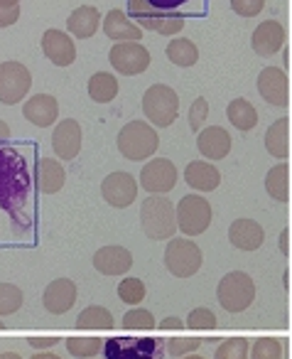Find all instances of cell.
Wrapping results in <instances>:
<instances>
[{
	"label": "cell",
	"instance_id": "obj_1",
	"mask_svg": "<svg viewBox=\"0 0 292 359\" xmlns=\"http://www.w3.org/2000/svg\"><path fill=\"white\" fill-rule=\"evenodd\" d=\"M30 202V170L15 148H0V207L18 222L27 219Z\"/></svg>",
	"mask_w": 292,
	"mask_h": 359
},
{
	"label": "cell",
	"instance_id": "obj_2",
	"mask_svg": "<svg viewBox=\"0 0 292 359\" xmlns=\"http://www.w3.org/2000/svg\"><path fill=\"white\" fill-rule=\"evenodd\" d=\"M140 224L148 239L167 241L177 234V217H174V205L165 195H150L140 205Z\"/></svg>",
	"mask_w": 292,
	"mask_h": 359
},
{
	"label": "cell",
	"instance_id": "obj_3",
	"mask_svg": "<svg viewBox=\"0 0 292 359\" xmlns=\"http://www.w3.org/2000/svg\"><path fill=\"white\" fill-rule=\"evenodd\" d=\"M118 153L125 160L133 163H143L155 155V150L160 148V135L148 121H128L118 133Z\"/></svg>",
	"mask_w": 292,
	"mask_h": 359
},
{
	"label": "cell",
	"instance_id": "obj_4",
	"mask_svg": "<svg viewBox=\"0 0 292 359\" xmlns=\"http://www.w3.org/2000/svg\"><path fill=\"white\" fill-rule=\"evenodd\" d=\"M128 15L140 30L158 32V35L172 37L184 27V15L177 11H160L150 6L148 0H128Z\"/></svg>",
	"mask_w": 292,
	"mask_h": 359
},
{
	"label": "cell",
	"instance_id": "obj_5",
	"mask_svg": "<svg viewBox=\"0 0 292 359\" xmlns=\"http://www.w3.org/2000/svg\"><path fill=\"white\" fill-rule=\"evenodd\" d=\"M216 300L228 313H243L256 300V283L246 271H231L218 280Z\"/></svg>",
	"mask_w": 292,
	"mask_h": 359
},
{
	"label": "cell",
	"instance_id": "obj_6",
	"mask_svg": "<svg viewBox=\"0 0 292 359\" xmlns=\"http://www.w3.org/2000/svg\"><path fill=\"white\" fill-rule=\"evenodd\" d=\"M143 114L150 126H158V128L172 126L179 116L177 91L167 84H153L143 94Z\"/></svg>",
	"mask_w": 292,
	"mask_h": 359
},
{
	"label": "cell",
	"instance_id": "obj_7",
	"mask_svg": "<svg viewBox=\"0 0 292 359\" xmlns=\"http://www.w3.org/2000/svg\"><path fill=\"white\" fill-rule=\"evenodd\" d=\"M174 217H177V229L182 231L187 239L199 236L211 226V205L207 197L202 195H184L174 207Z\"/></svg>",
	"mask_w": 292,
	"mask_h": 359
},
{
	"label": "cell",
	"instance_id": "obj_8",
	"mask_svg": "<svg viewBox=\"0 0 292 359\" xmlns=\"http://www.w3.org/2000/svg\"><path fill=\"white\" fill-rule=\"evenodd\" d=\"M202 249L187 236L179 239H169L167 249H165V266L174 278H192L199 269H202Z\"/></svg>",
	"mask_w": 292,
	"mask_h": 359
},
{
	"label": "cell",
	"instance_id": "obj_9",
	"mask_svg": "<svg viewBox=\"0 0 292 359\" xmlns=\"http://www.w3.org/2000/svg\"><path fill=\"white\" fill-rule=\"evenodd\" d=\"M104 354L106 359H162L165 342L158 337H111Z\"/></svg>",
	"mask_w": 292,
	"mask_h": 359
},
{
	"label": "cell",
	"instance_id": "obj_10",
	"mask_svg": "<svg viewBox=\"0 0 292 359\" xmlns=\"http://www.w3.org/2000/svg\"><path fill=\"white\" fill-rule=\"evenodd\" d=\"M32 86V74L22 62H0V104L15 106L27 99Z\"/></svg>",
	"mask_w": 292,
	"mask_h": 359
},
{
	"label": "cell",
	"instance_id": "obj_11",
	"mask_svg": "<svg viewBox=\"0 0 292 359\" xmlns=\"http://www.w3.org/2000/svg\"><path fill=\"white\" fill-rule=\"evenodd\" d=\"M109 62L118 74L138 76L148 72L150 67V52L143 42H116L109 52Z\"/></svg>",
	"mask_w": 292,
	"mask_h": 359
},
{
	"label": "cell",
	"instance_id": "obj_12",
	"mask_svg": "<svg viewBox=\"0 0 292 359\" xmlns=\"http://www.w3.org/2000/svg\"><path fill=\"white\" fill-rule=\"evenodd\" d=\"M177 185V168L167 158H153L140 170V187L148 195H167Z\"/></svg>",
	"mask_w": 292,
	"mask_h": 359
},
{
	"label": "cell",
	"instance_id": "obj_13",
	"mask_svg": "<svg viewBox=\"0 0 292 359\" xmlns=\"http://www.w3.org/2000/svg\"><path fill=\"white\" fill-rule=\"evenodd\" d=\"M101 197L116 210H125L138 200V182L130 172H111L101 182Z\"/></svg>",
	"mask_w": 292,
	"mask_h": 359
},
{
	"label": "cell",
	"instance_id": "obj_14",
	"mask_svg": "<svg viewBox=\"0 0 292 359\" xmlns=\"http://www.w3.org/2000/svg\"><path fill=\"white\" fill-rule=\"evenodd\" d=\"M258 94L272 106H290V76L280 67H265L258 74Z\"/></svg>",
	"mask_w": 292,
	"mask_h": 359
},
{
	"label": "cell",
	"instance_id": "obj_15",
	"mask_svg": "<svg viewBox=\"0 0 292 359\" xmlns=\"http://www.w3.org/2000/svg\"><path fill=\"white\" fill-rule=\"evenodd\" d=\"M81 123L74 118H64L55 126V133H52V150L60 160H74L81 150Z\"/></svg>",
	"mask_w": 292,
	"mask_h": 359
},
{
	"label": "cell",
	"instance_id": "obj_16",
	"mask_svg": "<svg viewBox=\"0 0 292 359\" xmlns=\"http://www.w3.org/2000/svg\"><path fill=\"white\" fill-rule=\"evenodd\" d=\"M42 52L55 67H71L76 60V45L64 30H47L42 35Z\"/></svg>",
	"mask_w": 292,
	"mask_h": 359
},
{
	"label": "cell",
	"instance_id": "obj_17",
	"mask_svg": "<svg viewBox=\"0 0 292 359\" xmlns=\"http://www.w3.org/2000/svg\"><path fill=\"white\" fill-rule=\"evenodd\" d=\"M94 269L101 276H125L133 269V254H130L125 246L111 244V246H101L94 254Z\"/></svg>",
	"mask_w": 292,
	"mask_h": 359
},
{
	"label": "cell",
	"instance_id": "obj_18",
	"mask_svg": "<svg viewBox=\"0 0 292 359\" xmlns=\"http://www.w3.org/2000/svg\"><path fill=\"white\" fill-rule=\"evenodd\" d=\"M76 283L71 278H55L50 285L45 288L42 295V305H45L47 313L52 315H64L69 313L76 305Z\"/></svg>",
	"mask_w": 292,
	"mask_h": 359
},
{
	"label": "cell",
	"instance_id": "obj_19",
	"mask_svg": "<svg viewBox=\"0 0 292 359\" xmlns=\"http://www.w3.org/2000/svg\"><path fill=\"white\" fill-rule=\"evenodd\" d=\"M22 116L37 128H50L60 118V101L50 94H35L22 101Z\"/></svg>",
	"mask_w": 292,
	"mask_h": 359
},
{
	"label": "cell",
	"instance_id": "obj_20",
	"mask_svg": "<svg viewBox=\"0 0 292 359\" xmlns=\"http://www.w3.org/2000/svg\"><path fill=\"white\" fill-rule=\"evenodd\" d=\"M231 135L221 126H207L197 133V150L204 160H223L231 153Z\"/></svg>",
	"mask_w": 292,
	"mask_h": 359
},
{
	"label": "cell",
	"instance_id": "obj_21",
	"mask_svg": "<svg viewBox=\"0 0 292 359\" xmlns=\"http://www.w3.org/2000/svg\"><path fill=\"white\" fill-rule=\"evenodd\" d=\"M285 45V27L277 20H265L253 30L251 47L258 57H272Z\"/></svg>",
	"mask_w": 292,
	"mask_h": 359
},
{
	"label": "cell",
	"instance_id": "obj_22",
	"mask_svg": "<svg viewBox=\"0 0 292 359\" xmlns=\"http://www.w3.org/2000/svg\"><path fill=\"white\" fill-rule=\"evenodd\" d=\"M228 241L241 251H258L265 241V229L256 219H236L228 226Z\"/></svg>",
	"mask_w": 292,
	"mask_h": 359
},
{
	"label": "cell",
	"instance_id": "obj_23",
	"mask_svg": "<svg viewBox=\"0 0 292 359\" xmlns=\"http://www.w3.org/2000/svg\"><path fill=\"white\" fill-rule=\"evenodd\" d=\"M67 182V172L64 165L60 160L52 158H40L35 165V185L42 195H57V192L64 187Z\"/></svg>",
	"mask_w": 292,
	"mask_h": 359
},
{
	"label": "cell",
	"instance_id": "obj_24",
	"mask_svg": "<svg viewBox=\"0 0 292 359\" xmlns=\"http://www.w3.org/2000/svg\"><path fill=\"white\" fill-rule=\"evenodd\" d=\"M101 25H104L106 37L113 42H140L143 40V30H140V27L120 11V8L111 11L109 15L101 20Z\"/></svg>",
	"mask_w": 292,
	"mask_h": 359
},
{
	"label": "cell",
	"instance_id": "obj_25",
	"mask_svg": "<svg viewBox=\"0 0 292 359\" xmlns=\"http://www.w3.org/2000/svg\"><path fill=\"white\" fill-rule=\"evenodd\" d=\"M184 180L197 192H211L221 185V172L216 170V165L207 163V160H192L184 168Z\"/></svg>",
	"mask_w": 292,
	"mask_h": 359
},
{
	"label": "cell",
	"instance_id": "obj_26",
	"mask_svg": "<svg viewBox=\"0 0 292 359\" xmlns=\"http://www.w3.org/2000/svg\"><path fill=\"white\" fill-rule=\"evenodd\" d=\"M99 27H101V13H99V8H94V6L76 8L69 15V20H67V30H69V35L76 37V40H89V37L96 35Z\"/></svg>",
	"mask_w": 292,
	"mask_h": 359
},
{
	"label": "cell",
	"instance_id": "obj_27",
	"mask_svg": "<svg viewBox=\"0 0 292 359\" xmlns=\"http://www.w3.org/2000/svg\"><path fill=\"white\" fill-rule=\"evenodd\" d=\"M265 150L277 160L290 158V118H277L265 130Z\"/></svg>",
	"mask_w": 292,
	"mask_h": 359
},
{
	"label": "cell",
	"instance_id": "obj_28",
	"mask_svg": "<svg viewBox=\"0 0 292 359\" xmlns=\"http://www.w3.org/2000/svg\"><path fill=\"white\" fill-rule=\"evenodd\" d=\"M265 190L272 200L277 202H290V165L287 163H280L275 168L267 170L265 175Z\"/></svg>",
	"mask_w": 292,
	"mask_h": 359
},
{
	"label": "cell",
	"instance_id": "obj_29",
	"mask_svg": "<svg viewBox=\"0 0 292 359\" xmlns=\"http://www.w3.org/2000/svg\"><path fill=\"white\" fill-rule=\"evenodd\" d=\"M226 116L238 130H253L258 126V111L256 106L248 99H233L231 104L226 106Z\"/></svg>",
	"mask_w": 292,
	"mask_h": 359
},
{
	"label": "cell",
	"instance_id": "obj_30",
	"mask_svg": "<svg viewBox=\"0 0 292 359\" xmlns=\"http://www.w3.org/2000/svg\"><path fill=\"white\" fill-rule=\"evenodd\" d=\"M89 96L96 104H111L118 96V79L109 72H96L89 79Z\"/></svg>",
	"mask_w": 292,
	"mask_h": 359
},
{
	"label": "cell",
	"instance_id": "obj_31",
	"mask_svg": "<svg viewBox=\"0 0 292 359\" xmlns=\"http://www.w3.org/2000/svg\"><path fill=\"white\" fill-rule=\"evenodd\" d=\"M167 60L172 62V65L189 69V67H194L199 62V50L192 40H187V37H174V40L167 45Z\"/></svg>",
	"mask_w": 292,
	"mask_h": 359
},
{
	"label": "cell",
	"instance_id": "obj_32",
	"mask_svg": "<svg viewBox=\"0 0 292 359\" xmlns=\"http://www.w3.org/2000/svg\"><path fill=\"white\" fill-rule=\"evenodd\" d=\"M113 327V315L104 305H89L79 313L76 330H111Z\"/></svg>",
	"mask_w": 292,
	"mask_h": 359
},
{
	"label": "cell",
	"instance_id": "obj_33",
	"mask_svg": "<svg viewBox=\"0 0 292 359\" xmlns=\"http://www.w3.org/2000/svg\"><path fill=\"white\" fill-rule=\"evenodd\" d=\"M22 300L25 295L15 283H0V318L18 313L22 308Z\"/></svg>",
	"mask_w": 292,
	"mask_h": 359
},
{
	"label": "cell",
	"instance_id": "obj_34",
	"mask_svg": "<svg viewBox=\"0 0 292 359\" xmlns=\"http://www.w3.org/2000/svg\"><path fill=\"white\" fill-rule=\"evenodd\" d=\"M67 349H69L71 357L89 359L104 349V342H101V337H69L67 339Z\"/></svg>",
	"mask_w": 292,
	"mask_h": 359
},
{
	"label": "cell",
	"instance_id": "obj_35",
	"mask_svg": "<svg viewBox=\"0 0 292 359\" xmlns=\"http://www.w3.org/2000/svg\"><path fill=\"white\" fill-rule=\"evenodd\" d=\"M118 298L123 300L125 305L138 308L145 300V283L140 278H123L118 283Z\"/></svg>",
	"mask_w": 292,
	"mask_h": 359
},
{
	"label": "cell",
	"instance_id": "obj_36",
	"mask_svg": "<svg viewBox=\"0 0 292 359\" xmlns=\"http://www.w3.org/2000/svg\"><path fill=\"white\" fill-rule=\"evenodd\" d=\"M248 349L251 344L246 337H228L226 342L218 344L214 359H248Z\"/></svg>",
	"mask_w": 292,
	"mask_h": 359
},
{
	"label": "cell",
	"instance_id": "obj_37",
	"mask_svg": "<svg viewBox=\"0 0 292 359\" xmlns=\"http://www.w3.org/2000/svg\"><path fill=\"white\" fill-rule=\"evenodd\" d=\"M248 359H282V344L275 337H260L248 349Z\"/></svg>",
	"mask_w": 292,
	"mask_h": 359
},
{
	"label": "cell",
	"instance_id": "obj_38",
	"mask_svg": "<svg viewBox=\"0 0 292 359\" xmlns=\"http://www.w3.org/2000/svg\"><path fill=\"white\" fill-rule=\"evenodd\" d=\"M123 325L125 330H155L158 323H155V315L145 308H130L128 313L123 315Z\"/></svg>",
	"mask_w": 292,
	"mask_h": 359
},
{
	"label": "cell",
	"instance_id": "obj_39",
	"mask_svg": "<svg viewBox=\"0 0 292 359\" xmlns=\"http://www.w3.org/2000/svg\"><path fill=\"white\" fill-rule=\"evenodd\" d=\"M184 327L197 330V332H204V330H216V315H214L209 308H194L192 313L187 315Z\"/></svg>",
	"mask_w": 292,
	"mask_h": 359
},
{
	"label": "cell",
	"instance_id": "obj_40",
	"mask_svg": "<svg viewBox=\"0 0 292 359\" xmlns=\"http://www.w3.org/2000/svg\"><path fill=\"white\" fill-rule=\"evenodd\" d=\"M202 347V339L199 337H172L167 342V354L169 357H187V354H194Z\"/></svg>",
	"mask_w": 292,
	"mask_h": 359
},
{
	"label": "cell",
	"instance_id": "obj_41",
	"mask_svg": "<svg viewBox=\"0 0 292 359\" xmlns=\"http://www.w3.org/2000/svg\"><path fill=\"white\" fill-rule=\"evenodd\" d=\"M207 118H209V101L204 96H199V99H194L192 109H189V128L199 133L204 128V123H207Z\"/></svg>",
	"mask_w": 292,
	"mask_h": 359
},
{
	"label": "cell",
	"instance_id": "obj_42",
	"mask_svg": "<svg viewBox=\"0 0 292 359\" xmlns=\"http://www.w3.org/2000/svg\"><path fill=\"white\" fill-rule=\"evenodd\" d=\"M265 8V0H231V11L241 18H256Z\"/></svg>",
	"mask_w": 292,
	"mask_h": 359
},
{
	"label": "cell",
	"instance_id": "obj_43",
	"mask_svg": "<svg viewBox=\"0 0 292 359\" xmlns=\"http://www.w3.org/2000/svg\"><path fill=\"white\" fill-rule=\"evenodd\" d=\"M18 20H20V6L0 8V27H13Z\"/></svg>",
	"mask_w": 292,
	"mask_h": 359
},
{
	"label": "cell",
	"instance_id": "obj_44",
	"mask_svg": "<svg viewBox=\"0 0 292 359\" xmlns=\"http://www.w3.org/2000/svg\"><path fill=\"white\" fill-rule=\"evenodd\" d=\"M27 344H30L32 349H50V347H55V344H60V337H55V334H45V337H27Z\"/></svg>",
	"mask_w": 292,
	"mask_h": 359
},
{
	"label": "cell",
	"instance_id": "obj_45",
	"mask_svg": "<svg viewBox=\"0 0 292 359\" xmlns=\"http://www.w3.org/2000/svg\"><path fill=\"white\" fill-rule=\"evenodd\" d=\"M160 330H165V332H182L184 330V320H179V318H165L162 323L158 325Z\"/></svg>",
	"mask_w": 292,
	"mask_h": 359
},
{
	"label": "cell",
	"instance_id": "obj_46",
	"mask_svg": "<svg viewBox=\"0 0 292 359\" xmlns=\"http://www.w3.org/2000/svg\"><path fill=\"white\" fill-rule=\"evenodd\" d=\"M150 6L160 8V11H177V8H182L184 3H189V0H148Z\"/></svg>",
	"mask_w": 292,
	"mask_h": 359
},
{
	"label": "cell",
	"instance_id": "obj_47",
	"mask_svg": "<svg viewBox=\"0 0 292 359\" xmlns=\"http://www.w3.org/2000/svg\"><path fill=\"white\" fill-rule=\"evenodd\" d=\"M280 251L285 254V259L290 256V229H287V226L280 231Z\"/></svg>",
	"mask_w": 292,
	"mask_h": 359
},
{
	"label": "cell",
	"instance_id": "obj_48",
	"mask_svg": "<svg viewBox=\"0 0 292 359\" xmlns=\"http://www.w3.org/2000/svg\"><path fill=\"white\" fill-rule=\"evenodd\" d=\"M8 138H11V126L0 118V140H8Z\"/></svg>",
	"mask_w": 292,
	"mask_h": 359
},
{
	"label": "cell",
	"instance_id": "obj_49",
	"mask_svg": "<svg viewBox=\"0 0 292 359\" xmlns=\"http://www.w3.org/2000/svg\"><path fill=\"white\" fill-rule=\"evenodd\" d=\"M30 359H62V357H57L55 352H37L35 357H30Z\"/></svg>",
	"mask_w": 292,
	"mask_h": 359
},
{
	"label": "cell",
	"instance_id": "obj_50",
	"mask_svg": "<svg viewBox=\"0 0 292 359\" xmlns=\"http://www.w3.org/2000/svg\"><path fill=\"white\" fill-rule=\"evenodd\" d=\"M20 0H0V8H15Z\"/></svg>",
	"mask_w": 292,
	"mask_h": 359
},
{
	"label": "cell",
	"instance_id": "obj_51",
	"mask_svg": "<svg viewBox=\"0 0 292 359\" xmlns=\"http://www.w3.org/2000/svg\"><path fill=\"white\" fill-rule=\"evenodd\" d=\"M0 359H22V357L18 352H3L0 354Z\"/></svg>",
	"mask_w": 292,
	"mask_h": 359
},
{
	"label": "cell",
	"instance_id": "obj_52",
	"mask_svg": "<svg viewBox=\"0 0 292 359\" xmlns=\"http://www.w3.org/2000/svg\"><path fill=\"white\" fill-rule=\"evenodd\" d=\"M179 359H207V357H199V354H187V357H179Z\"/></svg>",
	"mask_w": 292,
	"mask_h": 359
},
{
	"label": "cell",
	"instance_id": "obj_53",
	"mask_svg": "<svg viewBox=\"0 0 292 359\" xmlns=\"http://www.w3.org/2000/svg\"><path fill=\"white\" fill-rule=\"evenodd\" d=\"M0 330H6V323H0Z\"/></svg>",
	"mask_w": 292,
	"mask_h": 359
}]
</instances>
